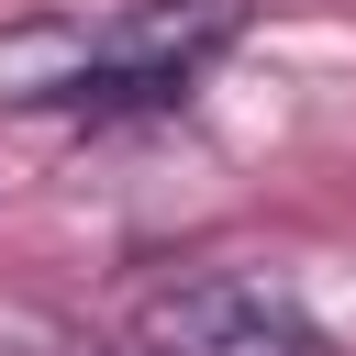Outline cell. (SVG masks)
<instances>
[{
  "label": "cell",
  "instance_id": "1",
  "mask_svg": "<svg viewBox=\"0 0 356 356\" xmlns=\"http://www.w3.org/2000/svg\"><path fill=\"white\" fill-rule=\"evenodd\" d=\"M234 44V0H111L0 33V100L22 111H156Z\"/></svg>",
  "mask_w": 356,
  "mask_h": 356
},
{
  "label": "cell",
  "instance_id": "2",
  "mask_svg": "<svg viewBox=\"0 0 356 356\" xmlns=\"http://www.w3.org/2000/svg\"><path fill=\"white\" fill-rule=\"evenodd\" d=\"M134 356H323V334L267 278H167L134 300Z\"/></svg>",
  "mask_w": 356,
  "mask_h": 356
}]
</instances>
